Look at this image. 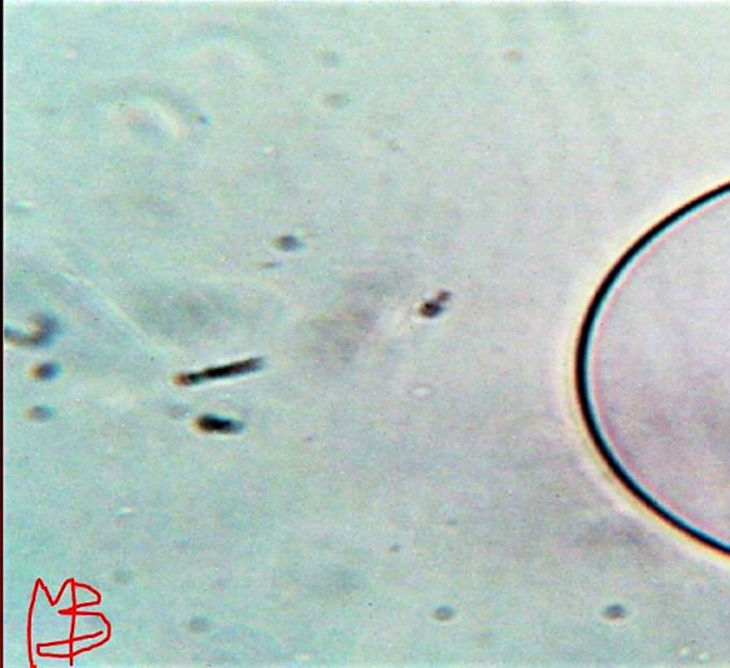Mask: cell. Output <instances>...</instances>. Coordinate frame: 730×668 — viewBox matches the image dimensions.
<instances>
[{
	"instance_id": "cell-1",
	"label": "cell",
	"mask_w": 730,
	"mask_h": 668,
	"mask_svg": "<svg viewBox=\"0 0 730 668\" xmlns=\"http://www.w3.org/2000/svg\"><path fill=\"white\" fill-rule=\"evenodd\" d=\"M261 366H263V361L260 358H251V359L234 362L230 365L209 368V369H205V371L196 372V373L180 375V376H177L175 380H177V383H181V385H197V383H202L206 380L226 379L230 376H239V375L257 372L261 369Z\"/></svg>"
},
{
	"instance_id": "cell-2",
	"label": "cell",
	"mask_w": 730,
	"mask_h": 668,
	"mask_svg": "<svg viewBox=\"0 0 730 668\" xmlns=\"http://www.w3.org/2000/svg\"><path fill=\"white\" fill-rule=\"evenodd\" d=\"M42 329L39 332H36L35 335L32 336H22V335H18L16 332H11L9 329H6V338L11 339L12 342L15 344H19V345H28V346H46L49 344H52L56 332H58V325L55 321L52 319H48V318H43L42 322Z\"/></svg>"
},
{
	"instance_id": "cell-3",
	"label": "cell",
	"mask_w": 730,
	"mask_h": 668,
	"mask_svg": "<svg viewBox=\"0 0 730 668\" xmlns=\"http://www.w3.org/2000/svg\"><path fill=\"white\" fill-rule=\"evenodd\" d=\"M197 426L205 432L213 433H239L243 429L241 422H236L231 419H223L213 415H205L199 417Z\"/></svg>"
},
{
	"instance_id": "cell-4",
	"label": "cell",
	"mask_w": 730,
	"mask_h": 668,
	"mask_svg": "<svg viewBox=\"0 0 730 668\" xmlns=\"http://www.w3.org/2000/svg\"><path fill=\"white\" fill-rule=\"evenodd\" d=\"M60 373V366L56 363H43L36 368L35 376L42 380H52Z\"/></svg>"
},
{
	"instance_id": "cell-5",
	"label": "cell",
	"mask_w": 730,
	"mask_h": 668,
	"mask_svg": "<svg viewBox=\"0 0 730 668\" xmlns=\"http://www.w3.org/2000/svg\"><path fill=\"white\" fill-rule=\"evenodd\" d=\"M31 415H32V417H35L38 420H48L53 416V410L46 406H36L35 409L31 410Z\"/></svg>"
}]
</instances>
